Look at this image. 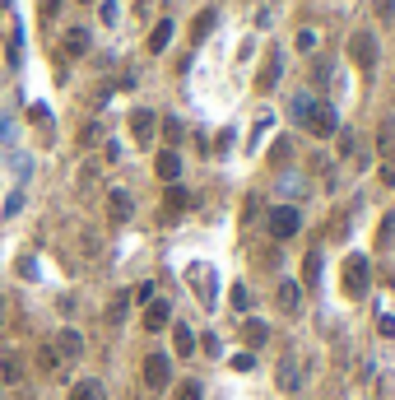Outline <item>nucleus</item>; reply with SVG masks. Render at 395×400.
<instances>
[{
  "mask_svg": "<svg viewBox=\"0 0 395 400\" xmlns=\"http://www.w3.org/2000/svg\"><path fill=\"white\" fill-rule=\"evenodd\" d=\"M289 112H293V122L307 126L317 140H326V135H335V131H339V117H335V108H330V103H321V98H312V93H298Z\"/></svg>",
  "mask_w": 395,
  "mask_h": 400,
  "instance_id": "f257e3e1",
  "label": "nucleus"
},
{
  "mask_svg": "<svg viewBox=\"0 0 395 400\" xmlns=\"http://www.w3.org/2000/svg\"><path fill=\"white\" fill-rule=\"evenodd\" d=\"M265 228H270L274 242H289V238H298V228H303V215H298L293 205H274L270 219H265Z\"/></svg>",
  "mask_w": 395,
  "mask_h": 400,
  "instance_id": "f03ea898",
  "label": "nucleus"
},
{
  "mask_svg": "<svg viewBox=\"0 0 395 400\" xmlns=\"http://www.w3.org/2000/svg\"><path fill=\"white\" fill-rule=\"evenodd\" d=\"M349 56H353L358 70L372 75V65H377V38H372V33H353V38H349Z\"/></svg>",
  "mask_w": 395,
  "mask_h": 400,
  "instance_id": "7ed1b4c3",
  "label": "nucleus"
},
{
  "mask_svg": "<svg viewBox=\"0 0 395 400\" xmlns=\"http://www.w3.org/2000/svg\"><path fill=\"white\" fill-rule=\"evenodd\" d=\"M344 293L349 298H363L367 293V256H358V251L344 261Z\"/></svg>",
  "mask_w": 395,
  "mask_h": 400,
  "instance_id": "20e7f679",
  "label": "nucleus"
},
{
  "mask_svg": "<svg viewBox=\"0 0 395 400\" xmlns=\"http://www.w3.org/2000/svg\"><path fill=\"white\" fill-rule=\"evenodd\" d=\"M167 382H172V358L167 354H149L144 358V386H149V391H163Z\"/></svg>",
  "mask_w": 395,
  "mask_h": 400,
  "instance_id": "39448f33",
  "label": "nucleus"
},
{
  "mask_svg": "<svg viewBox=\"0 0 395 400\" xmlns=\"http://www.w3.org/2000/svg\"><path fill=\"white\" fill-rule=\"evenodd\" d=\"M51 349L61 354V363H75V358L84 354V335H79L75 326H65V331H56V340H51Z\"/></svg>",
  "mask_w": 395,
  "mask_h": 400,
  "instance_id": "423d86ee",
  "label": "nucleus"
},
{
  "mask_svg": "<svg viewBox=\"0 0 395 400\" xmlns=\"http://www.w3.org/2000/svg\"><path fill=\"white\" fill-rule=\"evenodd\" d=\"M131 135H135V144H153V135H158V117H153L149 108H135L131 112Z\"/></svg>",
  "mask_w": 395,
  "mask_h": 400,
  "instance_id": "0eeeda50",
  "label": "nucleus"
},
{
  "mask_svg": "<svg viewBox=\"0 0 395 400\" xmlns=\"http://www.w3.org/2000/svg\"><path fill=\"white\" fill-rule=\"evenodd\" d=\"M279 75H284V51L274 47L270 56H265V65H260V75H256V89H260V93H270L274 84H279Z\"/></svg>",
  "mask_w": 395,
  "mask_h": 400,
  "instance_id": "6e6552de",
  "label": "nucleus"
},
{
  "mask_svg": "<svg viewBox=\"0 0 395 400\" xmlns=\"http://www.w3.org/2000/svg\"><path fill=\"white\" fill-rule=\"evenodd\" d=\"M131 210H135L131 191H121V186H117V191L107 196V219H112V224H126V219H131Z\"/></svg>",
  "mask_w": 395,
  "mask_h": 400,
  "instance_id": "1a4fd4ad",
  "label": "nucleus"
},
{
  "mask_svg": "<svg viewBox=\"0 0 395 400\" xmlns=\"http://www.w3.org/2000/svg\"><path fill=\"white\" fill-rule=\"evenodd\" d=\"M167 322H172V308H167V298H153V303H144V331H163Z\"/></svg>",
  "mask_w": 395,
  "mask_h": 400,
  "instance_id": "9d476101",
  "label": "nucleus"
},
{
  "mask_svg": "<svg viewBox=\"0 0 395 400\" xmlns=\"http://www.w3.org/2000/svg\"><path fill=\"white\" fill-rule=\"evenodd\" d=\"M153 172L172 186L177 177H182V154H177V149H163V154H158V163H153Z\"/></svg>",
  "mask_w": 395,
  "mask_h": 400,
  "instance_id": "9b49d317",
  "label": "nucleus"
},
{
  "mask_svg": "<svg viewBox=\"0 0 395 400\" xmlns=\"http://www.w3.org/2000/svg\"><path fill=\"white\" fill-rule=\"evenodd\" d=\"M377 154L386 158V163H395V122L377 126Z\"/></svg>",
  "mask_w": 395,
  "mask_h": 400,
  "instance_id": "f8f14e48",
  "label": "nucleus"
},
{
  "mask_svg": "<svg viewBox=\"0 0 395 400\" xmlns=\"http://www.w3.org/2000/svg\"><path fill=\"white\" fill-rule=\"evenodd\" d=\"M172 349L182 358H191L196 354V331H191V326H172Z\"/></svg>",
  "mask_w": 395,
  "mask_h": 400,
  "instance_id": "ddd939ff",
  "label": "nucleus"
},
{
  "mask_svg": "<svg viewBox=\"0 0 395 400\" xmlns=\"http://www.w3.org/2000/svg\"><path fill=\"white\" fill-rule=\"evenodd\" d=\"M298 303H303V284H298V279H284V284H279V308L298 312Z\"/></svg>",
  "mask_w": 395,
  "mask_h": 400,
  "instance_id": "4468645a",
  "label": "nucleus"
},
{
  "mask_svg": "<svg viewBox=\"0 0 395 400\" xmlns=\"http://www.w3.org/2000/svg\"><path fill=\"white\" fill-rule=\"evenodd\" d=\"M214 24H219V10H200L196 24H191V38H196V42H205V38L214 33Z\"/></svg>",
  "mask_w": 395,
  "mask_h": 400,
  "instance_id": "2eb2a0df",
  "label": "nucleus"
},
{
  "mask_svg": "<svg viewBox=\"0 0 395 400\" xmlns=\"http://www.w3.org/2000/svg\"><path fill=\"white\" fill-rule=\"evenodd\" d=\"M65 56H89V28H70L65 33Z\"/></svg>",
  "mask_w": 395,
  "mask_h": 400,
  "instance_id": "dca6fc26",
  "label": "nucleus"
},
{
  "mask_svg": "<svg viewBox=\"0 0 395 400\" xmlns=\"http://www.w3.org/2000/svg\"><path fill=\"white\" fill-rule=\"evenodd\" d=\"M37 368L42 372H51V377H65V363H61V354H56V349H51V344H42V349H37Z\"/></svg>",
  "mask_w": 395,
  "mask_h": 400,
  "instance_id": "f3484780",
  "label": "nucleus"
},
{
  "mask_svg": "<svg viewBox=\"0 0 395 400\" xmlns=\"http://www.w3.org/2000/svg\"><path fill=\"white\" fill-rule=\"evenodd\" d=\"M167 42H172V19H158L149 33V51H167Z\"/></svg>",
  "mask_w": 395,
  "mask_h": 400,
  "instance_id": "a211bd4d",
  "label": "nucleus"
},
{
  "mask_svg": "<svg viewBox=\"0 0 395 400\" xmlns=\"http://www.w3.org/2000/svg\"><path fill=\"white\" fill-rule=\"evenodd\" d=\"M186 205H191V191H186V186H177V182H172V186H167V215H182Z\"/></svg>",
  "mask_w": 395,
  "mask_h": 400,
  "instance_id": "6ab92c4d",
  "label": "nucleus"
},
{
  "mask_svg": "<svg viewBox=\"0 0 395 400\" xmlns=\"http://www.w3.org/2000/svg\"><path fill=\"white\" fill-rule=\"evenodd\" d=\"M126 312H131V293H117V298H112V308H107V322L121 326V322H126Z\"/></svg>",
  "mask_w": 395,
  "mask_h": 400,
  "instance_id": "aec40b11",
  "label": "nucleus"
},
{
  "mask_svg": "<svg viewBox=\"0 0 395 400\" xmlns=\"http://www.w3.org/2000/svg\"><path fill=\"white\" fill-rule=\"evenodd\" d=\"M70 400H103V386L93 382V377H89V382H75V386H70Z\"/></svg>",
  "mask_w": 395,
  "mask_h": 400,
  "instance_id": "412c9836",
  "label": "nucleus"
},
{
  "mask_svg": "<svg viewBox=\"0 0 395 400\" xmlns=\"http://www.w3.org/2000/svg\"><path fill=\"white\" fill-rule=\"evenodd\" d=\"M303 279H307V289H312V284H321V251H307V261H303Z\"/></svg>",
  "mask_w": 395,
  "mask_h": 400,
  "instance_id": "4be33fe9",
  "label": "nucleus"
},
{
  "mask_svg": "<svg viewBox=\"0 0 395 400\" xmlns=\"http://www.w3.org/2000/svg\"><path fill=\"white\" fill-rule=\"evenodd\" d=\"M242 335H246V344H265V340H270V326L265 322H246Z\"/></svg>",
  "mask_w": 395,
  "mask_h": 400,
  "instance_id": "5701e85b",
  "label": "nucleus"
},
{
  "mask_svg": "<svg viewBox=\"0 0 395 400\" xmlns=\"http://www.w3.org/2000/svg\"><path fill=\"white\" fill-rule=\"evenodd\" d=\"M233 308H237V312L251 308V293H246V284H233Z\"/></svg>",
  "mask_w": 395,
  "mask_h": 400,
  "instance_id": "b1692460",
  "label": "nucleus"
},
{
  "mask_svg": "<svg viewBox=\"0 0 395 400\" xmlns=\"http://www.w3.org/2000/svg\"><path fill=\"white\" fill-rule=\"evenodd\" d=\"M98 15H103V24H117L121 10H117V0H103V5H98Z\"/></svg>",
  "mask_w": 395,
  "mask_h": 400,
  "instance_id": "393cba45",
  "label": "nucleus"
},
{
  "mask_svg": "<svg viewBox=\"0 0 395 400\" xmlns=\"http://www.w3.org/2000/svg\"><path fill=\"white\" fill-rule=\"evenodd\" d=\"M0 382H19V358H5V363H0Z\"/></svg>",
  "mask_w": 395,
  "mask_h": 400,
  "instance_id": "a878e982",
  "label": "nucleus"
},
{
  "mask_svg": "<svg viewBox=\"0 0 395 400\" xmlns=\"http://www.w3.org/2000/svg\"><path fill=\"white\" fill-rule=\"evenodd\" d=\"M163 135H167V144H177V140H182V122H172V117H167V122H163Z\"/></svg>",
  "mask_w": 395,
  "mask_h": 400,
  "instance_id": "bb28decb",
  "label": "nucleus"
},
{
  "mask_svg": "<svg viewBox=\"0 0 395 400\" xmlns=\"http://www.w3.org/2000/svg\"><path fill=\"white\" fill-rule=\"evenodd\" d=\"M177 400H200V386L196 382H182V386H177Z\"/></svg>",
  "mask_w": 395,
  "mask_h": 400,
  "instance_id": "cd10ccee",
  "label": "nucleus"
},
{
  "mask_svg": "<svg viewBox=\"0 0 395 400\" xmlns=\"http://www.w3.org/2000/svg\"><path fill=\"white\" fill-rule=\"evenodd\" d=\"M233 368H237V372H251V368H256V358H251V354H233Z\"/></svg>",
  "mask_w": 395,
  "mask_h": 400,
  "instance_id": "c85d7f7f",
  "label": "nucleus"
},
{
  "mask_svg": "<svg viewBox=\"0 0 395 400\" xmlns=\"http://www.w3.org/2000/svg\"><path fill=\"white\" fill-rule=\"evenodd\" d=\"M19 205H24V196H19V191H15V196L5 200V210H0V215H5V219H10V215H19Z\"/></svg>",
  "mask_w": 395,
  "mask_h": 400,
  "instance_id": "c756f323",
  "label": "nucleus"
},
{
  "mask_svg": "<svg viewBox=\"0 0 395 400\" xmlns=\"http://www.w3.org/2000/svg\"><path fill=\"white\" fill-rule=\"evenodd\" d=\"M298 47H303V51H312V47H317V33L303 28V33H298Z\"/></svg>",
  "mask_w": 395,
  "mask_h": 400,
  "instance_id": "7c9ffc66",
  "label": "nucleus"
},
{
  "mask_svg": "<svg viewBox=\"0 0 395 400\" xmlns=\"http://www.w3.org/2000/svg\"><path fill=\"white\" fill-rule=\"evenodd\" d=\"M65 0H42V19H56V10H61Z\"/></svg>",
  "mask_w": 395,
  "mask_h": 400,
  "instance_id": "2f4dec72",
  "label": "nucleus"
},
{
  "mask_svg": "<svg viewBox=\"0 0 395 400\" xmlns=\"http://www.w3.org/2000/svg\"><path fill=\"white\" fill-rule=\"evenodd\" d=\"M377 15H381V19H391V15H395V0H377Z\"/></svg>",
  "mask_w": 395,
  "mask_h": 400,
  "instance_id": "473e14b6",
  "label": "nucleus"
},
{
  "mask_svg": "<svg viewBox=\"0 0 395 400\" xmlns=\"http://www.w3.org/2000/svg\"><path fill=\"white\" fill-rule=\"evenodd\" d=\"M84 5H93V0H84Z\"/></svg>",
  "mask_w": 395,
  "mask_h": 400,
  "instance_id": "72a5a7b5",
  "label": "nucleus"
}]
</instances>
